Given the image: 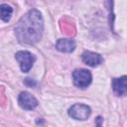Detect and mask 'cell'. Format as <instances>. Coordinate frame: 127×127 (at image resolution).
<instances>
[{
  "instance_id": "30bf717a",
  "label": "cell",
  "mask_w": 127,
  "mask_h": 127,
  "mask_svg": "<svg viewBox=\"0 0 127 127\" xmlns=\"http://www.w3.org/2000/svg\"><path fill=\"white\" fill-rule=\"evenodd\" d=\"M102 117L101 116H98L96 119H95V127H102Z\"/></svg>"
},
{
  "instance_id": "277c9868",
  "label": "cell",
  "mask_w": 127,
  "mask_h": 127,
  "mask_svg": "<svg viewBox=\"0 0 127 127\" xmlns=\"http://www.w3.org/2000/svg\"><path fill=\"white\" fill-rule=\"evenodd\" d=\"M91 114V109L89 106L81 103L73 104L68 109V115L76 120H86Z\"/></svg>"
},
{
  "instance_id": "6da1fadb",
  "label": "cell",
  "mask_w": 127,
  "mask_h": 127,
  "mask_svg": "<svg viewBox=\"0 0 127 127\" xmlns=\"http://www.w3.org/2000/svg\"><path fill=\"white\" fill-rule=\"evenodd\" d=\"M43 30L44 21L42 14L37 9H32L17 23L15 35L20 43L33 45L42 38Z\"/></svg>"
},
{
  "instance_id": "52a82bcc",
  "label": "cell",
  "mask_w": 127,
  "mask_h": 127,
  "mask_svg": "<svg viewBox=\"0 0 127 127\" xmlns=\"http://www.w3.org/2000/svg\"><path fill=\"white\" fill-rule=\"evenodd\" d=\"M112 87L115 94L119 96L126 95L127 94V75L114 78L112 81Z\"/></svg>"
},
{
  "instance_id": "ba28073f",
  "label": "cell",
  "mask_w": 127,
  "mask_h": 127,
  "mask_svg": "<svg viewBox=\"0 0 127 127\" xmlns=\"http://www.w3.org/2000/svg\"><path fill=\"white\" fill-rule=\"evenodd\" d=\"M56 48L63 53H71L75 49V42L71 39H60L56 44Z\"/></svg>"
},
{
  "instance_id": "7a4b0ae2",
  "label": "cell",
  "mask_w": 127,
  "mask_h": 127,
  "mask_svg": "<svg viewBox=\"0 0 127 127\" xmlns=\"http://www.w3.org/2000/svg\"><path fill=\"white\" fill-rule=\"evenodd\" d=\"M72 78H73V83L75 86L80 87V88H85L90 84L92 75L89 70L80 68V69H75L73 71Z\"/></svg>"
},
{
  "instance_id": "9c48e42d",
  "label": "cell",
  "mask_w": 127,
  "mask_h": 127,
  "mask_svg": "<svg viewBox=\"0 0 127 127\" xmlns=\"http://www.w3.org/2000/svg\"><path fill=\"white\" fill-rule=\"evenodd\" d=\"M0 11H1V19L4 22H8L11 19L13 9L7 5V4H1L0 5Z\"/></svg>"
},
{
  "instance_id": "3957f363",
  "label": "cell",
  "mask_w": 127,
  "mask_h": 127,
  "mask_svg": "<svg viewBox=\"0 0 127 127\" xmlns=\"http://www.w3.org/2000/svg\"><path fill=\"white\" fill-rule=\"evenodd\" d=\"M15 58L18 61L21 70L23 72H28L36 61V57L27 51H20V52L16 53Z\"/></svg>"
},
{
  "instance_id": "5b68a950",
  "label": "cell",
  "mask_w": 127,
  "mask_h": 127,
  "mask_svg": "<svg viewBox=\"0 0 127 127\" xmlns=\"http://www.w3.org/2000/svg\"><path fill=\"white\" fill-rule=\"evenodd\" d=\"M18 102L19 105L26 110H32L38 105V100L36 99V97L28 91H23L20 93L18 97Z\"/></svg>"
},
{
  "instance_id": "8992f818",
  "label": "cell",
  "mask_w": 127,
  "mask_h": 127,
  "mask_svg": "<svg viewBox=\"0 0 127 127\" xmlns=\"http://www.w3.org/2000/svg\"><path fill=\"white\" fill-rule=\"evenodd\" d=\"M81 59L82 62L89 66H97L103 62V59L99 54L90 51H85L81 55Z\"/></svg>"
}]
</instances>
